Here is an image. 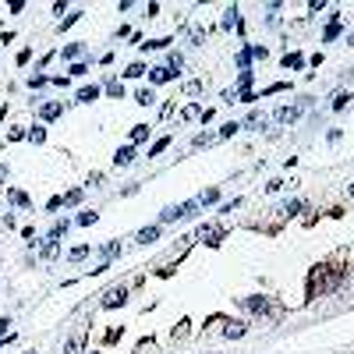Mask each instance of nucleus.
Returning a JSON list of instances; mask_svg holds the SVG:
<instances>
[{
  "label": "nucleus",
  "mask_w": 354,
  "mask_h": 354,
  "mask_svg": "<svg viewBox=\"0 0 354 354\" xmlns=\"http://www.w3.org/2000/svg\"><path fill=\"white\" fill-rule=\"evenodd\" d=\"M195 209H199V202H181V206H170V209H163V213H160V220H163V223L188 220V216H195Z\"/></svg>",
  "instance_id": "f257e3e1"
},
{
  "label": "nucleus",
  "mask_w": 354,
  "mask_h": 354,
  "mask_svg": "<svg viewBox=\"0 0 354 354\" xmlns=\"http://www.w3.org/2000/svg\"><path fill=\"white\" fill-rule=\"evenodd\" d=\"M308 106V99H301L298 106H280L277 113H273V121H280V124H294L298 121V117H301V110Z\"/></svg>",
  "instance_id": "f03ea898"
},
{
  "label": "nucleus",
  "mask_w": 354,
  "mask_h": 354,
  "mask_svg": "<svg viewBox=\"0 0 354 354\" xmlns=\"http://www.w3.org/2000/svg\"><path fill=\"white\" fill-rule=\"evenodd\" d=\"M223 234H227V230H223L220 223H202V227H199V238H202L206 245H220Z\"/></svg>",
  "instance_id": "7ed1b4c3"
},
{
  "label": "nucleus",
  "mask_w": 354,
  "mask_h": 354,
  "mask_svg": "<svg viewBox=\"0 0 354 354\" xmlns=\"http://www.w3.org/2000/svg\"><path fill=\"white\" fill-rule=\"evenodd\" d=\"M124 301H128V291H124V287H110L99 305H103V308H117V305H124Z\"/></svg>",
  "instance_id": "20e7f679"
},
{
  "label": "nucleus",
  "mask_w": 354,
  "mask_h": 354,
  "mask_svg": "<svg viewBox=\"0 0 354 354\" xmlns=\"http://www.w3.org/2000/svg\"><path fill=\"white\" fill-rule=\"evenodd\" d=\"M241 305H245L248 312H262V316H266V312H273V301H269V298H245Z\"/></svg>",
  "instance_id": "39448f33"
},
{
  "label": "nucleus",
  "mask_w": 354,
  "mask_h": 354,
  "mask_svg": "<svg viewBox=\"0 0 354 354\" xmlns=\"http://www.w3.org/2000/svg\"><path fill=\"white\" fill-rule=\"evenodd\" d=\"M60 113H64V103H43L39 106V117H43V121H57Z\"/></svg>",
  "instance_id": "423d86ee"
},
{
  "label": "nucleus",
  "mask_w": 354,
  "mask_h": 354,
  "mask_svg": "<svg viewBox=\"0 0 354 354\" xmlns=\"http://www.w3.org/2000/svg\"><path fill=\"white\" fill-rule=\"evenodd\" d=\"M113 163H117V167H128V163H135V149H131V145H124V149H117V156H113Z\"/></svg>",
  "instance_id": "0eeeda50"
},
{
  "label": "nucleus",
  "mask_w": 354,
  "mask_h": 354,
  "mask_svg": "<svg viewBox=\"0 0 354 354\" xmlns=\"http://www.w3.org/2000/svg\"><path fill=\"white\" fill-rule=\"evenodd\" d=\"M340 35V14H330V25H326V32H323V39L326 43H333V39Z\"/></svg>",
  "instance_id": "6e6552de"
},
{
  "label": "nucleus",
  "mask_w": 354,
  "mask_h": 354,
  "mask_svg": "<svg viewBox=\"0 0 354 354\" xmlns=\"http://www.w3.org/2000/svg\"><path fill=\"white\" fill-rule=\"evenodd\" d=\"M99 85H85V89H78V103H92V99H99Z\"/></svg>",
  "instance_id": "1a4fd4ad"
},
{
  "label": "nucleus",
  "mask_w": 354,
  "mask_h": 354,
  "mask_svg": "<svg viewBox=\"0 0 354 354\" xmlns=\"http://www.w3.org/2000/svg\"><path fill=\"white\" fill-rule=\"evenodd\" d=\"M156 238H160V227H145V230H138L135 241H138V245H152Z\"/></svg>",
  "instance_id": "9d476101"
},
{
  "label": "nucleus",
  "mask_w": 354,
  "mask_h": 354,
  "mask_svg": "<svg viewBox=\"0 0 354 354\" xmlns=\"http://www.w3.org/2000/svg\"><path fill=\"white\" fill-rule=\"evenodd\" d=\"M149 78H152V82H170L174 71L170 67H149Z\"/></svg>",
  "instance_id": "9b49d317"
},
{
  "label": "nucleus",
  "mask_w": 354,
  "mask_h": 354,
  "mask_svg": "<svg viewBox=\"0 0 354 354\" xmlns=\"http://www.w3.org/2000/svg\"><path fill=\"white\" fill-rule=\"evenodd\" d=\"M7 199H11L14 206H21V209H28V195H25V191H18V188H7Z\"/></svg>",
  "instance_id": "f8f14e48"
},
{
  "label": "nucleus",
  "mask_w": 354,
  "mask_h": 354,
  "mask_svg": "<svg viewBox=\"0 0 354 354\" xmlns=\"http://www.w3.org/2000/svg\"><path fill=\"white\" fill-rule=\"evenodd\" d=\"M238 14H241L238 7H227V11H223V28H234V25H241V18H238Z\"/></svg>",
  "instance_id": "ddd939ff"
},
{
  "label": "nucleus",
  "mask_w": 354,
  "mask_h": 354,
  "mask_svg": "<svg viewBox=\"0 0 354 354\" xmlns=\"http://www.w3.org/2000/svg\"><path fill=\"white\" fill-rule=\"evenodd\" d=\"M57 238H50V234H46V241H43V259H57Z\"/></svg>",
  "instance_id": "4468645a"
},
{
  "label": "nucleus",
  "mask_w": 354,
  "mask_h": 354,
  "mask_svg": "<svg viewBox=\"0 0 354 354\" xmlns=\"http://www.w3.org/2000/svg\"><path fill=\"white\" fill-rule=\"evenodd\" d=\"M117 252H121V241H106V245H99V255H103V259H113Z\"/></svg>",
  "instance_id": "2eb2a0df"
},
{
  "label": "nucleus",
  "mask_w": 354,
  "mask_h": 354,
  "mask_svg": "<svg viewBox=\"0 0 354 354\" xmlns=\"http://www.w3.org/2000/svg\"><path fill=\"white\" fill-rule=\"evenodd\" d=\"M284 67H294V71H301V67H305V57H301V53H287V57H284Z\"/></svg>",
  "instance_id": "dca6fc26"
},
{
  "label": "nucleus",
  "mask_w": 354,
  "mask_h": 354,
  "mask_svg": "<svg viewBox=\"0 0 354 354\" xmlns=\"http://www.w3.org/2000/svg\"><path fill=\"white\" fill-rule=\"evenodd\" d=\"M266 124H269V117H266V113H252V117H248V128H255V131H262Z\"/></svg>",
  "instance_id": "f3484780"
},
{
  "label": "nucleus",
  "mask_w": 354,
  "mask_h": 354,
  "mask_svg": "<svg viewBox=\"0 0 354 354\" xmlns=\"http://www.w3.org/2000/svg\"><path fill=\"white\" fill-rule=\"evenodd\" d=\"M216 199H220V191H216V188H206V191L199 195V206H213Z\"/></svg>",
  "instance_id": "a211bd4d"
},
{
  "label": "nucleus",
  "mask_w": 354,
  "mask_h": 354,
  "mask_svg": "<svg viewBox=\"0 0 354 354\" xmlns=\"http://www.w3.org/2000/svg\"><path fill=\"white\" fill-rule=\"evenodd\" d=\"M167 67H170L174 74H181V67H184V57H181V53H170V57H167Z\"/></svg>",
  "instance_id": "6ab92c4d"
},
{
  "label": "nucleus",
  "mask_w": 354,
  "mask_h": 354,
  "mask_svg": "<svg viewBox=\"0 0 354 354\" xmlns=\"http://www.w3.org/2000/svg\"><path fill=\"white\" fill-rule=\"evenodd\" d=\"M152 99H156V96H152V89H138V92H135V103H138V106H149Z\"/></svg>",
  "instance_id": "aec40b11"
},
{
  "label": "nucleus",
  "mask_w": 354,
  "mask_h": 354,
  "mask_svg": "<svg viewBox=\"0 0 354 354\" xmlns=\"http://www.w3.org/2000/svg\"><path fill=\"white\" fill-rule=\"evenodd\" d=\"M149 138V124H135L131 128V142H145Z\"/></svg>",
  "instance_id": "412c9836"
},
{
  "label": "nucleus",
  "mask_w": 354,
  "mask_h": 354,
  "mask_svg": "<svg viewBox=\"0 0 354 354\" xmlns=\"http://www.w3.org/2000/svg\"><path fill=\"white\" fill-rule=\"evenodd\" d=\"M167 145H170V135H163V138H156V142H152V149H149V156H160V152H163Z\"/></svg>",
  "instance_id": "4be33fe9"
},
{
  "label": "nucleus",
  "mask_w": 354,
  "mask_h": 354,
  "mask_svg": "<svg viewBox=\"0 0 354 354\" xmlns=\"http://www.w3.org/2000/svg\"><path fill=\"white\" fill-rule=\"evenodd\" d=\"M248 85H252V71H241V74H238V96L248 92Z\"/></svg>",
  "instance_id": "5701e85b"
},
{
  "label": "nucleus",
  "mask_w": 354,
  "mask_h": 354,
  "mask_svg": "<svg viewBox=\"0 0 354 354\" xmlns=\"http://www.w3.org/2000/svg\"><path fill=\"white\" fill-rule=\"evenodd\" d=\"M191 43H195V46L206 43V28H202V25H191Z\"/></svg>",
  "instance_id": "b1692460"
},
{
  "label": "nucleus",
  "mask_w": 354,
  "mask_h": 354,
  "mask_svg": "<svg viewBox=\"0 0 354 354\" xmlns=\"http://www.w3.org/2000/svg\"><path fill=\"white\" fill-rule=\"evenodd\" d=\"M145 71H149V67H145L142 60H135V64H128V71H124V74H128V78H138V74H145Z\"/></svg>",
  "instance_id": "393cba45"
},
{
  "label": "nucleus",
  "mask_w": 354,
  "mask_h": 354,
  "mask_svg": "<svg viewBox=\"0 0 354 354\" xmlns=\"http://www.w3.org/2000/svg\"><path fill=\"white\" fill-rule=\"evenodd\" d=\"M106 92H110V96H117V99H124V85H121V82H113V78L106 82Z\"/></svg>",
  "instance_id": "a878e982"
},
{
  "label": "nucleus",
  "mask_w": 354,
  "mask_h": 354,
  "mask_svg": "<svg viewBox=\"0 0 354 354\" xmlns=\"http://www.w3.org/2000/svg\"><path fill=\"white\" fill-rule=\"evenodd\" d=\"M85 255H89V245H78V248H71V255H67V259H71V262H82Z\"/></svg>",
  "instance_id": "bb28decb"
},
{
  "label": "nucleus",
  "mask_w": 354,
  "mask_h": 354,
  "mask_svg": "<svg viewBox=\"0 0 354 354\" xmlns=\"http://www.w3.org/2000/svg\"><path fill=\"white\" fill-rule=\"evenodd\" d=\"M78 202H82V188H74V191L64 195V206H78Z\"/></svg>",
  "instance_id": "cd10ccee"
},
{
  "label": "nucleus",
  "mask_w": 354,
  "mask_h": 354,
  "mask_svg": "<svg viewBox=\"0 0 354 354\" xmlns=\"http://www.w3.org/2000/svg\"><path fill=\"white\" fill-rule=\"evenodd\" d=\"M191 117H202V106H184V113H181V121H191Z\"/></svg>",
  "instance_id": "c85d7f7f"
},
{
  "label": "nucleus",
  "mask_w": 354,
  "mask_h": 354,
  "mask_svg": "<svg viewBox=\"0 0 354 354\" xmlns=\"http://www.w3.org/2000/svg\"><path fill=\"white\" fill-rule=\"evenodd\" d=\"M223 333H227V337H245V323H230Z\"/></svg>",
  "instance_id": "c756f323"
},
{
  "label": "nucleus",
  "mask_w": 354,
  "mask_h": 354,
  "mask_svg": "<svg viewBox=\"0 0 354 354\" xmlns=\"http://www.w3.org/2000/svg\"><path fill=\"white\" fill-rule=\"evenodd\" d=\"M248 60H252V50L245 46V50L238 53V67H241V71H248Z\"/></svg>",
  "instance_id": "7c9ffc66"
},
{
  "label": "nucleus",
  "mask_w": 354,
  "mask_h": 354,
  "mask_svg": "<svg viewBox=\"0 0 354 354\" xmlns=\"http://www.w3.org/2000/svg\"><path fill=\"white\" fill-rule=\"evenodd\" d=\"M28 138H32L35 145H43V142H46V131H43V128H32V131H28Z\"/></svg>",
  "instance_id": "2f4dec72"
},
{
  "label": "nucleus",
  "mask_w": 354,
  "mask_h": 354,
  "mask_svg": "<svg viewBox=\"0 0 354 354\" xmlns=\"http://www.w3.org/2000/svg\"><path fill=\"white\" fill-rule=\"evenodd\" d=\"M82 50H85L82 43H71V46H64V57H82Z\"/></svg>",
  "instance_id": "473e14b6"
},
{
  "label": "nucleus",
  "mask_w": 354,
  "mask_h": 354,
  "mask_svg": "<svg viewBox=\"0 0 354 354\" xmlns=\"http://www.w3.org/2000/svg\"><path fill=\"white\" fill-rule=\"evenodd\" d=\"M234 131H241V124H234V121H230V124H223V128H220V138H230Z\"/></svg>",
  "instance_id": "72a5a7b5"
},
{
  "label": "nucleus",
  "mask_w": 354,
  "mask_h": 354,
  "mask_svg": "<svg viewBox=\"0 0 354 354\" xmlns=\"http://www.w3.org/2000/svg\"><path fill=\"white\" fill-rule=\"evenodd\" d=\"M99 220V213H82V216H78V223H82V227H92Z\"/></svg>",
  "instance_id": "f704fd0d"
},
{
  "label": "nucleus",
  "mask_w": 354,
  "mask_h": 354,
  "mask_svg": "<svg viewBox=\"0 0 354 354\" xmlns=\"http://www.w3.org/2000/svg\"><path fill=\"white\" fill-rule=\"evenodd\" d=\"M78 347H82V340H78V337H71V340L64 344V354H78Z\"/></svg>",
  "instance_id": "c9c22d12"
},
{
  "label": "nucleus",
  "mask_w": 354,
  "mask_h": 354,
  "mask_svg": "<svg viewBox=\"0 0 354 354\" xmlns=\"http://www.w3.org/2000/svg\"><path fill=\"white\" fill-rule=\"evenodd\" d=\"M347 99H351L347 92H337V96H333V110H344V106H347Z\"/></svg>",
  "instance_id": "e433bc0d"
},
{
  "label": "nucleus",
  "mask_w": 354,
  "mask_h": 354,
  "mask_svg": "<svg viewBox=\"0 0 354 354\" xmlns=\"http://www.w3.org/2000/svg\"><path fill=\"white\" fill-rule=\"evenodd\" d=\"M301 206H305V202H301V199H291V202H287V206H284V209H280V213H291V216H294V213H298V209H301Z\"/></svg>",
  "instance_id": "4c0bfd02"
},
{
  "label": "nucleus",
  "mask_w": 354,
  "mask_h": 354,
  "mask_svg": "<svg viewBox=\"0 0 354 354\" xmlns=\"http://www.w3.org/2000/svg\"><path fill=\"white\" fill-rule=\"evenodd\" d=\"M78 18H82V11H74V14H67V18H64V21H60V32H64V28H71V25H74V21H78Z\"/></svg>",
  "instance_id": "58836bf2"
},
{
  "label": "nucleus",
  "mask_w": 354,
  "mask_h": 354,
  "mask_svg": "<svg viewBox=\"0 0 354 354\" xmlns=\"http://www.w3.org/2000/svg\"><path fill=\"white\" fill-rule=\"evenodd\" d=\"M184 92H188V96H199V92H202V82H188Z\"/></svg>",
  "instance_id": "ea45409f"
},
{
  "label": "nucleus",
  "mask_w": 354,
  "mask_h": 354,
  "mask_svg": "<svg viewBox=\"0 0 354 354\" xmlns=\"http://www.w3.org/2000/svg\"><path fill=\"white\" fill-rule=\"evenodd\" d=\"M28 85H32V89H43V85H46V78H43V74H32V78H28Z\"/></svg>",
  "instance_id": "a19ab883"
},
{
  "label": "nucleus",
  "mask_w": 354,
  "mask_h": 354,
  "mask_svg": "<svg viewBox=\"0 0 354 354\" xmlns=\"http://www.w3.org/2000/svg\"><path fill=\"white\" fill-rule=\"evenodd\" d=\"M7 326H11V319H4V323H0V337H4V333H7Z\"/></svg>",
  "instance_id": "79ce46f5"
},
{
  "label": "nucleus",
  "mask_w": 354,
  "mask_h": 354,
  "mask_svg": "<svg viewBox=\"0 0 354 354\" xmlns=\"http://www.w3.org/2000/svg\"><path fill=\"white\" fill-rule=\"evenodd\" d=\"M0 181H7V167L4 163H0Z\"/></svg>",
  "instance_id": "37998d69"
},
{
  "label": "nucleus",
  "mask_w": 354,
  "mask_h": 354,
  "mask_svg": "<svg viewBox=\"0 0 354 354\" xmlns=\"http://www.w3.org/2000/svg\"><path fill=\"white\" fill-rule=\"evenodd\" d=\"M347 46H354V32H351V35H347Z\"/></svg>",
  "instance_id": "c03bdc74"
},
{
  "label": "nucleus",
  "mask_w": 354,
  "mask_h": 354,
  "mask_svg": "<svg viewBox=\"0 0 354 354\" xmlns=\"http://www.w3.org/2000/svg\"><path fill=\"white\" fill-rule=\"evenodd\" d=\"M351 195H354V184H351Z\"/></svg>",
  "instance_id": "a18cd8bd"
},
{
  "label": "nucleus",
  "mask_w": 354,
  "mask_h": 354,
  "mask_svg": "<svg viewBox=\"0 0 354 354\" xmlns=\"http://www.w3.org/2000/svg\"><path fill=\"white\" fill-rule=\"evenodd\" d=\"M89 354H96V351H89Z\"/></svg>",
  "instance_id": "49530a36"
}]
</instances>
